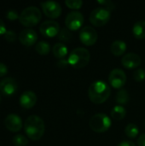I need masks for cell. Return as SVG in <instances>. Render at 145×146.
Here are the masks:
<instances>
[{"label":"cell","mask_w":145,"mask_h":146,"mask_svg":"<svg viewBox=\"0 0 145 146\" xmlns=\"http://www.w3.org/2000/svg\"><path fill=\"white\" fill-rule=\"evenodd\" d=\"M111 94V89L108 83L103 80L94 81L88 89L90 100L97 104L105 103Z\"/></svg>","instance_id":"6da1fadb"},{"label":"cell","mask_w":145,"mask_h":146,"mask_svg":"<svg viewBox=\"0 0 145 146\" xmlns=\"http://www.w3.org/2000/svg\"><path fill=\"white\" fill-rule=\"evenodd\" d=\"M24 131L26 136L33 140H39L45 131V126L44 121L38 115H31L25 121Z\"/></svg>","instance_id":"7a4b0ae2"},{"label":"cell","mask_w":145,"mask_h":146,"mask_svg":"<svg viewBox=\"0 0 145 146\" xmlns=\"http://www.w3.org/2000/svg\"><path fill=\"white\" fill-rule=\"evenodd\" d=\"M91 54L90 51L82 47H78L73 49L68 56V64L74 68H83L90 62Z\"/></svg>","instance_id":"3957f363"},{"label":"cell","mask_w":145,"mask_h":146,"mask_svg":"<svg viewBox=\"0 0 145 146\" xmlns=\"http://www.w3.org/2000/svg\"><path fill=\"white\" fill-rule=\"evenodd\" d=\"M41 18L42 14L40 9L35 6H29L21 11L19 21L23 26L32 27L36 26L40 21Z\"/></svg>","instance_id":"277c9868"},{"label":"cell","mask_w":145,"mask_h":146,"mask_svg":"<svg viewBox=\"0 0 145 146\" xmlns=\"http://www.w3.org/2000/svg\"><path fill=\"white\" fill-rule=\"evenodd\" d=\"M89 126L95 133H105L111 127V120L106 114L98 113L91 116L89 121Z\"/></svg>","instance_id":"5b68a950"},{"label":"cell","mask_w":145,"mask_h":146,"mask_svg":"<svg viewBox=\"0 0 145 146\" xmlns=\"http://www.w3.org/2000/svg\"><path fill=\"white\" fill-rule=\"evenodd\" d=\"M110 17V11L103 7H98L91 11L90 15V21L95 27H103L109 22Z\"/></svg>","instance_id":"8992f818"},{"label":"cell","mask_w":145,"mask_h":146,"mask_svg":"<svg viewBox=\"0 0 145 146\" xmlns=\"http://www.w3.org/2000/svg\"><path fill=\"white\" fill-rule=\"evenodd\" d=\"M84 23V16L79 11H71L65 18V25L70 31H76L79 29Z\"/></svg>","instance_id":"52a82bcc"},{"label":"cell","mask_w":145,"mask_h":146,"mask_svg":"<svg viewBox=\"0 0 145 146\" xmlns=\"http://www.w3.org/2000/svg\"><path fill=\"white\" fill-rule=\"evenodd\" d=\"M109 81L113 88L121 90L126 82V75L122 69L115 68L109 74Z\"/></svg>","instance_id":"ba28073f"},{"label":"cell","mask_w":145,"mask_h":146,"mask_svg":"<svg viewBox=\"0 0 145 146\" xmlns=\"http://www.w3.org/2000/svg\"><path fill=\"white\" fill-rule=\"evenodd\" d=\"M97 31L89 26L83 27L79 33V39L82 44L86 46H91L96 44L97 40Z\"/></svg>","instance_id":"9c48e42d"},{"label":"cell","mask_w":145,"mask_h":146,"mask_svg":"<svg viewBox=\"0 0 145 146\" xmlns=\"http://www.w3.org/2000/svg\"><path fill=\"white\" fill-rule=\"evenodd\" d=\"M41 7L44 14L51 19H56L59 17L62 14L61 5L55 1H46L41 3Z\"/></svg>","instance_id":"30bf717a"},{"label":"cell","mask_w":145,"mask_h":146,"mask_svg":"<svg viewBox=\"0 0 145 146\" xmlns=\"http://www.w3.org/2000/svg\"><path fill=\"white\" fill-rule=\"evenodd\" d=\"M39 31L43 36L47 38H53L59 34L60 33V25L56 21H45L40 27Z\"/></svg>","instance_id":"8fae6325"},{"label":"cell","mask_w":145,"mask_h":146,"mask_svg":"<svg viewBox=\"0 0 145 146\" xmlns=\"http://www.w3.org/2000/svg\"><path fill=\"white\" fill-rule=\"evenodd\" d=\"M18 89V83L12 77L4 78L0 82V92L5 97L13 96Z\"/></svg>","instance_id":"7c38bea8"},{"label":"cell","mask_w":145,"mask_h":146,"mask_svg":"<svg viewBox=\"0 0 145 146\" xmlns=\"http://www.w3.org/2000/svg\"><path fill=\"white\" fill-rule=\"evenodd\" d=\"M6 128L11 133H17L22 128V121L21 117L15 114H9L4 120Z\"/></svg>","instance_id":"4fadbf2b"},{"label":"cell","mask_w":145,"mask_h":146,"mask_svg":"<svg viewBox=\"0 0 145 146\" xmlns=\"http://www.w3.org/2000/svg\"><path fill=\"white\" fill-rule=\"evenodd\" d=\"M18 38H19V41L23 45L32 46L36 43L38 39V35H37V33L33 29L26 28L20 33Z\"/></svg>","instance_id":"5bb4252c"},{"label":"cell","mask_w":145,"mask_h":146,"mask_svg":"<svg viewBox=\"0 0 145 146\" xmlns=\"http://www.w3.org/2000/svg\"><path fill=\"white\" fill-rule=\"evenodd\" d=\"M141 57L133 52H130L126 54L122 59H121V64L124 68H127V69H133V68H137L138 67L140 66L141 64Z\"/></svg>","instance_id":"9a60e30c"},{"label":"cell","mask_w":145,"mask_h":146,"mask_svg":"<svg viewBox=\"0 0 145 146\" xmlns=\"http://www.w3.org/2000/svg\"><path fill=\"white\" fill-rule=\"evenodd\" d=\"M37 103V96L32 91H26L20 97V104L23 109L29 110Z\"/></svg>","instance_id":"2e32d148"},{"label":"cell","mask_w":145,"mask_h":146,"mask_svg":"<svg viewBox=\"0 0 145 146\" xmlns=\"http://www.w3.org/2000/svg\"><path fill=\"white\" fill-rule=\"evenodd\" d=\"M126 50V44L121 39H117L114 41L110 46V51L111 53L115 56H122Z\"/></svg>","instance_id":"e0dca14e"},{"label":"cell","mask_w":145,"mask_h":146,"mask_svg":"<svg viewBox=\"0 0 145 146\" xmlns=\"http://www.w3.org/2000/svg\"><path fill=\"white\" fill-rule=\"evenodd\" d=\"M132 33L134 37L138 39L145 38V21H138L133 25Z\"/></svg>","instance_id":"ac0fdd59"},{"label":"cell","mask_w":145,"mask_h":146,"mask_svg":"<svg viewBox=\"0 0 145 146\" xmlns=\"http://www.w3.org/2000/svg\"><path fill=\"white\" fill-rule=\"evenodd\" d=\"M52 52L55 57L58 59H64L68 55V48L63 43H56L52 48Z\"/></svg>","instance_id":"d6986e66"},{"label":"cell","mask_w":145,"mask_h":146,"mask_svg":"<svg viewBox=\"0 0 145 146\" xmlns=\"http://www.w3.org/2000/svg\"><path fill=\"white\" fill-rule=\"evenodd\" d=\"M126 109L121 105H117L113 108L111 111V117L115 121H121L126 117Z\"/></svg>","instance_id":"ffe728a7"},{"label":"cell","mask_w":145,"mask_h":146,"mask_svg":"<svg viewBox=\"0 0 145 146\" xmlns=\"http://www.w3.org/2000/svg\"><path fill=\"white\" fill-rule=\"evenodd\" d=\"M115 100L121 106L126 104L129 102V100H130V96H129L128 92L126 89H123V88L119 90L117 94H116Z\"/></svg>","instance_id":"44dd1931"},{"label":"cell","mask_w":145,"mask_h":146,"mask_svg":"<svg viewBox=\"0 0 145 146\" xmlns=\"http://www.w3.org/2000/svg\"><path fill=\"white\" fill-rule=\"evenodd\" d=\"M35 50L41 56H46L50 50V45L45 41H39L35 46Z\"/></svg>","instance_id":"7402d4cb"},{"label":"cell","mask_w":145,"mask_h":146,"mask_svg":"<svg viewBox=\"0 0 145 146\" xmlns=\"http://www.w3.org/2000/svg\"><path fill=\"white\" fill-rule=\"evenodd\" d=\"M139 133L138 127L134 123H129L125 128V134L130 139H135Z\"/></svg>","instance_id":"603a6c76"},{"label":"cell","mask_w":145,"mask_h":146,"mask_svg":"<svg viewBox=\"0 0 145 146\" xmlns=\"http://www.w3.org/2000/svg\"><path fill=\"white\" fill-rule=\"evenodd\" d=\"M73 38V35H72V33L69 29H68L67 27H64L62 28L59 34H58V39L60 41H62V43H68V42H70V40L72 39Z\"/></svg>","instance_id":"cb8c5ba5"},{"label":"cell","mask_w":145,"mask_h":146,"mask_svg":"<svg viewBox=\"0 0 145 146\" xmlns=\"http://www.w3.org/2000/svg\"><path fill=\"white\" fill-rule=\"evenodd\" d=\"M13 144L15 146H26L28 139L22 134H17L13 138Z\"/></svg>","instance_id":"d4e9b609"},{"label":"cell","mask_w":145,"mask_h":146,"mask_svg":"<svg viewBox=\"0 0 145 146\" xmlns=\"http://www.w3.org/2000/svg\"><path fill=\"white\" fill-rule=\"evenodd\" d=\"M65 4L68 8L72 9H79L83 5V2L81 0H66Z\"/></svg>","instance_id":"484cf974"},{"label":"cell","mask_w":145,"mask_h":146,"mask_svg":"<svg viewBox=\"0 0 145 146\" xmlns=\"http://www.w3.org/2000/svg\"><path fill=\"white\" fill-rule=\"evenodd\" d=\"M133 78L137 82H142L145 79V71L143 68H138L133 73Z\"/></svg>","instance_id":"4316f807"},{"label":"cell","mask_w":145,"mask_h":146,"mask_svg":"<svg viewBox=\"0 0 145 146\" xmlns=\"http://www.w3.org/2000/svg\"><path fill=\"white\" fill-rule=\"evenodd\" d=\"M97 3L99 4H102L103 5V8L108 9L110 12L112 10H114L115 8V4L111 0H100V1H97Z\"/></svg>","instance_id":"83f0119b"},{"label":"cell","mask_w":145,"mask_h":146,"mask_svg":"<svg viewBox=\"0 0 145 146\" xmlns=\"http://www.w3.org/2000/svg\"><path fill=\"white\" fill-rule=\"evenodd\" d=\"M4 38L6 39V41H8L9 43H13V42H15L16 40L17 36H16V33L14 31L8 30L4 34Z\"/></svg>","instance_id":"f1b7e54d"},{"label":"cell","mask_w":145,"mask_h":146,"mask_svg":"<svg viewBox=\"0 0 145 146\" xmlns=\"http://www.w3.org/2000/svg\"><path fill=\"white\" fill-rule=\"evenodd\" d=\"M6 17H7V19H8V20L14 21H16L17 19H19V18H20V15L18 14V12H17V11L11 9V10H9V11L7 12V14H6Z\"/></svg>","instance_id":"f546056e"},{"label":"cell","mask_w":145,"mask_h":146,"mask_svg":"<svg viewBox=\"0 0 145 146\" xmlns=\"http://www.w3.org/2000/svg\"><path fill=\"white\" fill-rule=\"evenodd\" d=\"M56 65H57V67H58L59 68L64 69V68H66L69 64H68V62L67 60H65V59H61V60H59V61L56 62Z\"/></svg>","instance_id":"4dcf8cb0"},{"label":"cell","mask_w":145,"mask_h":146,"mask_svg":"<svg viewBox=\"0 0 145 146\" xmlns=\"http://www.w3.org/2000/svg\"><path fill=\"white\" fill-rule=\"evenodd\" d=\"M8 73V68L7 66L3 63V62H0V77H3L4 75H6Z\"/></svg>","instance_id":"1f68e13d"},{"label":"cell","mask_w":145,"mask_h":146,"mask_svg":"<svg viewBox=\"0 0 145 146\" xmlns=\"http://www.w3.org/2000/svg\"><path fill=\"white\" fill-rule=\"evenodd\" d=\"M138 145L145 146V133L140 135L138 137Z\"/></svg>","instance_id":"d6a6232c"},{"label":"cell","mask_w":145,"mask_h":146,"mask_svg":"<svg viewBox=\"0 0 145 146\" xmlns=\"http://www.w3.org/2000/svg\"><path fill=\"white\" fill-rule=\"evenodd\" d=\"M6 32H7V30H6V27H5V24L0 19V36L1 35H4Z\"/></svg>","instance_id":"836d02e7"},{"label":"cell","mask_w":145,"mask_h":146,"mask_svg":"<svg viewBox=\"0 0 145 146\" xmlns=\"http://www.w3.org/2000/svg\"><path fill=\"white\" fill-rule=\"evenodd\" d=\"M117 146H136V145L133 142H132V141L124 140V141L121 142Z\"/></svg>","instance_id":"e575fe53"},{"label":"cell","mask_w":145,"mask_h":146,"mask_svg":"<svg viewBox=\"0 0 145 146\" xmlns=\"http://www.w3.org/2000/svg\"><path fill=\"white\" fill-rule=\"evenodd\" d=\"M0 102H1V96H0Z\"/></svg>","instance_id":"d590c367"}]
</instances>
